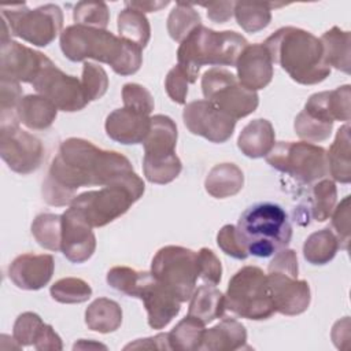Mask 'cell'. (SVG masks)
<instances>
[{"label":"cell","mask_w":351,"mask_h":351,"mask_svg":"<svg viewBox=\"0 0 351 351\" xmlns=\"http://www.w3.org/2000/svg\"><path fill=\"white\" fill-rule=\"evenodd\" d=\"M132 298L143 300L148 325L152 329H163L181 310V302L160 285L151 271H140V278Z\"/></svg>","instance_id":"15"},{"label":"cell","mask_w":351,"mask_h":351,"mask_svg":"<svg viewBox=\"0 0 351 351\" xmlns=\"http://www.w3.org/2000/svg\"><path fill=\"white\" fill-rule=\"evenodd\" d=\"M171 350L169 343V333H158L152 337L137 339L125 346V350Z\"/></svg>","instance_id":"52"},{"label":"cell","mask_w":351,"mask_h":351,"mask_svg":"<svg viewBox=\"0 0 351 351\" xmlns=\"http://www.w3.org/2000/svg\"><path fill=\"white\" fill-rule=\"evenodd\" d=\"M48 56L14 40L0 45V80L32 84Z\"/></svg>","instance_id":"16"},{"label":"cell","mask_w":351,"mask_h":351,"mask_svg":"<svg viewBox=\"0 0 351 351\" xmlns=\"http://www.w3.org/2000/svg\"><path fill=\"white\" fill-rule=\"evenodd\" d=\"M170 1H125L126 7L134 8L140 12H155L159 11L162 8H165L166 5H169Z\"/></svg>","instance_id":"54"},{"label":"cell","mask_w":351,"mask_h":351,"mask_svg":"<svg viewBox=\"0 0 351 351\" xmlns=\"http://www.w3.org/2000/svg\"><path fill=\"white\" fill-rule=\"evenodd\" d=\"M197 263L199 278H202L204 284L218 285L222 278V265L218 256L210 248L203 247L197 252Z\"/></svg>","instance_id":"46"},{"label":"cell","mask_w":351,"mask_h":351,"mask_svg":"<svg viewBox=\"0 0 351 351\" xmlns=\"http://www.w3.org/2000/svg\"><path fill=\"white\" fill-rule=\"evenodd\" d=\"M244 185V174L234 163H218L207 174L204 188L215 199L237 195Z\"/></svg>","instance_id":"26"},{"label":"cell","mask_w":351,"mask_h":351,"mask_svg":"<svg viewBox=\"0 0 351 351\" xmlns=\"http://www.w3.org/2000/svg\"><path fill=\"white\" fill-rule=\"evenodd\" d=\"M239 237L248 255L269 258L288 247L292 226L285 210L270 202L250 206L236 225Z\"/></svg>","instance_id":"5"},{"label":"cell","mask_w":351,"mask_h":351,"mask_svg":"<svg viewBox=\"0 0 351 351\" xmlns=\"http://www.w3.org/2000/svg\"><path fill=\"white\" fill-rule=\"evenodd\" d=\"M177 137V125L170 117L162 114L151 117L149 132L143 143V165H162L178 159L176 155Z\"/></svg>","instance_id":"19"},{"label":"cell","mask_w":351,"mask_h":351,"mask_svg":"<svg viewBox=\"0 0 351 351\" xmlns=\"http://www.w3.org/2000/svg\"><path fill=\"white\" fill-rule=\"evenodd\" d=\"M332 340L337 348H344L343 343L350 341V318L344 317L332 328Z\"/></svg>","instance_id":"53"},{"label":"cell","mask_w":351,"mask_h":351,"mask_svg":"<svg viewBox=\"0 0 351 351\" xmlns=\"http://www.w3.org/2000/svg\"><path fill=\"white\" fill-rule=\"evenodd\" d=\"M332 230L336 234L340 248L348 251L350 244V196H346L332 211Z\"/></svg>","instance_id":"45"},{"label":"cell","mask_w":351,"mask_h":351,"mask_svg":"<svg viewBox=\"0 0 351 351\" xmlns=\"http://www.w3.org/2000/svg\"><path fill=\"white\" fill-rule=\"evenodd\" d=\"M188 77L178 64L170 69L165 80V89L171 101L177 104H185L188 95Z\"/></svg>","instance_id":"48"},{"label":"cell","mask_w":351,"mask_h":351,"mask_svg":"<svg viewBox=\"0 0 351 351\" xmlns=\"http://www.w3.org/2000/svg\"><path fill=\"white\" fill-rule=\"evenodd\" d=\"M85 324L99 333L115 332L122 324V308L112 299L99 298L86 307Z\"/></svg>","instance_id":"30"},{"label":"cell","mask_w":351,"mask_h":351,"mask_svg":"<svg viewBox=\"0 0 351 351\" xmlns=\"http://www.w3.org/2000/svg\"><path fill=\"white\" fill-rule=\"evenodd\" d=\"M263 45L273 63L298 84L315 85L330 74L319 38L307 30L293 26L280 27L265 40Z\"/></svg>","instance_id":"3"},{"label":"cell","mask_w":351,"mask_h":351,"mask_svg":"<svg viewBox=\"0 0 351 351\" xmlns=\"http://www.w3.org/2000/svg\"><path fill=\"white\" fill-rule=\"evenodd\" d=\"M44 326V321L36 313L26 311L18 315L12 328V339L21 347L34 346L36 339Z\"/></svg>","instance_id":"43"},{"label":"cell","mask_w":351,"mask_h":351,"mask_svg":"<svg viewBox=\"0 0 351 351\" xmlns=\"http://www.w3.org/2000/svg\"><path fill=\"white\" fill-rule=\"evenodd\" d=\"M276 7H281V4L236 1L234 16L243 30L247 33H258L269 26L271 21V8Z\"/></svg>","instance_id":"34"},{"label":"cell","mask_w":351,"mask_h":351,"mask_svg":"<svg viewBox=\"0 0 351 351\" xmlns=\"http://www.w3.org/2000/svg\"><path fill=\"white\" fill-rule=\"evenodd\" d=\"M204 324L186 315L169 332V343L176 351H197L202 348Z\"/></svg>","instance_id":"35"},{"label":"cell","mask_w":351,"mask_h":351,"mask_svg":"<svg viewBox=\"0 0 351 351\" xmlns=\"http://www.w3.org/2000/svg\"><path fill=\"white\" fill-rule=\"evenodd\" d=\"M189 300L188 315L199 319L204 325L222 317L226 310L225 295L215 285H200L195 289Z\"/></svg>","instance_id":"27"},{"label":"cell","mask_w":351,"mask_h":351,"mask_svg":"<svg viewBox=\"0 0 351 351\" xmlns=\"http://www.w3.org/2000/svg\"><path fill=\"white\" fill-rule=\"evenodd\" d=\"M1 19L11 36L36 47L49 45L63 27V12L56 4H44L29 10L25 3L1 7Z\"/></svg>","instance_id":"9"},{"label":"cell","mask_w":351,"mask_h":351,"mask_svg":"<svg viewBox=\"0 0 351 351\" xmlns=\"http://www.w3.org/2000/svg\"><path fill=\"white\" fill-rule=\"evenodd\" d=\"M144 191V181L133 171L99 191L77 195L70 207L92 228H101L123 215L143 196Z\"/></svg>","instance_id":"6"},{"label":"cell","mask_w":351,"mask_h":351,"mask_svg":"<svg viewBox=\"0 0 351 351\" xmlns=\"http://www.w3.org/2000/svg\"><path fill=\"white\" fill-rule=\"evenodd\" d=\"M49 293L53 300L63 304L84 303L92 296L90 285L78 277L60 278L51 285Z\"/></svg>","instance_id":"38"},{"label":"cell","mask_w":351,"mask_h":351,"mask_svg":"<svg viewBox=\"0 0 351 351\" xmlns=\"http://www.w3.org/2000/svg\"><path fill=\"white\" fill-rule=\"evenodd\" d=\"M293 129L302 140L307 143H321L329 138L333 129V122L325 121L302 110L295 118Z\"/></svg>","instance_id":"39"},{"label":"cell","mask_w":351,"mask_h":351,"mask_svg":"<svg viewBox=\"0 0 351 351\" xmlns=\"http://www.w3.org/2000/svg\"><path fill=\"white\" fill-rule=\"evenodd\" d=\"M96 250V237L92 226L73 208L62 214V248L60 251L71 263L86 262Z\"/></svg>","instance_id":"18"},{"label":"cell","mask_w":351,"mask_h":351,"mask_svg":"<svg viewBox=\"0 0 351 351\" xmlns=\"http://www.w3.org/2000/svg\"><path fill=\"white\" fill-rule=\"evenodd\" d=\"M33 347L38 351H60L63 344L60 336L53 330V328L48 324H44Z\"/></svg>","instance_id":"50"},{"label":"cell","mask_w":351,"mask_h":351,"mask_svg":"<svg viewBox=\"0 0 351 351\" xmlns=\"http://www.w3.org/2000/svg\"><path fill=\"white\" fill-rule=\"evenodd\" d=\"M340 248L339 240L332 229L324 228L311 233L303 244L304 259L315 266L329 263Z\"/></svg>","instance_id":"31"},{"label":"cell","mask_w":351,"mask_h":351,"mask_svg":"<svg viewBox=\"0 0 351 351\" xmlns=\"http://www.w3.org/2000/svg\"><path fill=\"white\" fill-rule=\"evenodd\" d=\"M151 126V117L143 112L122 107L111 111L104 123L107 136L121 144L144 143Z\"/></svg>","instance_id":"22"},{"label":"cell","mask_w":351,"mask_h":351,"mask_svg":"<svg viewBox=\"0 0 351 351\" xmlns=\"http://www.w3.org/2000/svg\"><path fill=\"white\" fill-rule=\"evenodd\" d=\"M351 86L348 84L329 90V108L335 121H350Z\"/></svg>","instance_id":"49"},{"label":"cell","mask_w":351,"mask_h":351,"mask_svg":"<svg viewBox=\"0 0 351 351\" xmlns=\"http://www.w3.org/2000/svg\"><path fill=\"white\" fill-rule=\"evenodd\" d=\"M276 144V133L270 121L258 118L248 122L237 137V147L248 158L266 156Z\"/></svg>","instance_id":"23"},{"label":"cell","mask_w":351,"mask_h":351,"mask_svg":"<svg viewBox=\"0 0 351 351\" xmlns=\"http://www.w3.org/2000/svg\"><path fill=\"white\" fill-rule=\"evenodd\" d=\"M266 276L276 313L299 315L308 308L311 291L306 280H298L284 271H267Z\"/></svg>","instance_id":"17"},{"label":"cell","mask_w":351,"mask_h":351,"mask_svg":"<svg viewBox=\"0 0 351 351\" xmlns=\"http://www.w3.org/2000/svg\"><path fill=\"white\" fill-rule=\"evenodd\" d=\"M225 307L237 317L254 321L267 319L276 313L267 276L261 267L244 266L233 274L225 293Z\"/></svg>","instance_id":"7"},{"label":"cell","mask_w":351,"mask_h":351,"mask_svg":"<svg viewBox=\"0 0 351 351\" xmlns=\"http://www.w3.org/2000/svg\"><path fill=\"white\" fill-rule=\"evenodd\" d=\"M151 274L181 303L186 302L199 278L197 252L181 245L162 247L152 258Z\"/></svg>","instance_id":"10"},{"label":"cell","mask_w":351,"mask_h":351,"mask_svg":"<svg viewBox=\"0 0 351 351\" xmlns=\"http://www.w3.org/2000/svg\"><path fill=\"white\" fill-rule=\"evenodd\" d=\"M237 80L250 90L266 88L273 78V60L263 44H248L236 62Z\"/></svg>","instance_id":"21"},{"label":"cell","mask_w":351,"mask_h":351,"mask_svg":"<svg viewBox=\"0 0 351 351\" xmlns=\"http://www.w3.org/2000/svg\"><path fill=\"white\" fill-rule=\"evenodd\" d=\"M245 343L247 330L244 325L234 318H223L213 328L204 329L200 350L234 351L244 348Z\"/></svg>","instance_id":"24"},{"label":"cell","mask_w":351,"mask_h":351,"mask_svg":"<svg viewBox=\"0 0 351 351\" xmlns=\"http://www.w3.org/2000/svg\"><path fill=\"white\" fill-rule=\"evenodd\" d=\"M236 1H211L202 4L207 10V16L215 23L228 22L234 14Z\"/></svg>","instance_id":"51"},{"label":"cell","mask_w":351,"mask_h":351,"mask_svg":"<svg viewBox=\"0 0 351 351\" xmlns=\"http://www.w3.org/2000/svg\"><path fill=\"white\" fill-rule=\"evenodd\" d=\"M90 350V348H103V350H107V347L104 344H100V343H96V341H92V340H85V339H81L78 340L74 346H73V350Z\"/></svg>","instance_id":"55"},{"label":"cell","mask_w":351,"mask_h":351,"mask_svg":"<svg viewBox=\"0 0 351 351\" xmlns=\"http://www.w3.org/2000/svg\"><path fill=\"white\" fill-rule=\"evenodd\" d=\"M324 60L330 67H335L346 74H350L351 69V34L347 30H341L333 26L325 32L321 38Z\"/></svg>","instance_id":"28"},{"label":"cell","mask_w":351,"mask_h":351,"mask_svg":"<svg viewBox=\"0 0 351 351\" xmlns=\"http://www.w3.org/2000/svg\"><path fill=\"white\" fill-rule=\"evenodd\" d=\"M0 155L5 165L18 174L26 176L36 171L44 158L41 141L19 123L0 126Z\"/></svg>","instance_id":"13"},{"label":"cell","mask_w":351,"mask_h":351,"mask_svg":"<svg viewBox=\"0 0 351 351\" xmlns=\"http://www.w3.org/2000/svg\"><path fill=\"white\" fill-rule=\"evenodd\" d=\"M81 84L88 101L99 100L106 95L108 89V75L106 70L99 64L85 62L82 67Z\"/></svg>","instance_id":"42"},{"label":"cell","mask_w":351,"mask_h":351,"mask_svg":"<svg viewBox=\"0 0 351 351\" xmlns=\"http://www.w3.org/2000/svg\"><path fill=\"white\" fill-rule=\"evenodd\" d=\"M182 119L192 134L202 136L215 144L228 141L232 137L237 122L206 99L188 103L184 107Z\"/></svg>","instance_id":"14"},{"label":"cell","mask_w":351,"mask_h":351,"mask_svg":"<svg viewBox=\"0 0 351 351\" xmlns=\"http://www.w3.org/2000/svg\"><path fill=\"white\" fill-rule=\"evenodd\" d=\"M32 85L38 95L47 97L58 110L64 112L80 111L89 103L81 81L77 77L63 73L49 58L43 64Z\"/></svg>","instance_id":"12"},{"label":"cell","mask_w":351,"mask_h":351,"mask_svg":"<svg viewBox=\"0 0 351 351\" xmlns=\"http://www.w3.org/2000/svg\"><path fill=\"white\" fill-rule=\"evenodd\" d=\"M133 173L130 160L117 152L96 147L93 143L70 137L62 141L43 181V199L55 207L70 206L77 189L106 186Z\"/></svg>","instance_id":"1"},{"label":"cell","mask_w":351,"mask_h":351,"mask_svg":"<svg viewBox=\"0 0 351 351\" xmlns=\"http://www.w3.org/2000/svg\"><path fill=\"white\" fill-rule=\"evenodd\" d=\"M217 244L222 250V252L234 259L243 261L248 256V252L241 243L234 225H225L219 229L217 234Z\"/></svg>","instance_id":"47"},{"label":"cell","mask_w":351,"mask_h":351,"mask_svg":"<svg viewBox=\"0 0 351 351\" xmlns=\"http://www.w3.org/2000/svg\"><path fill=\"white\" fill-rule=\"evenodd\" d=\"M202 92L206 100L234 121L252 114L259 104L258 93L222 67H211L202 75Z\"/></svg>","instance_id":"11"},{"label":"cell","mask_w":351,"mask_h":351,"mask_svg":"<svg viewBox=\"0 0 351 351\" xmlns=\"http://www.w3.org/2000/svg\"><path fill=\"white\" fill-rule=\"evenodd\" d=\"M247 45L248 41L233 30L215 32L200 25L180 43L177 64L193 84L202 66H236Z\"/></svg>","instance_id":"4"},{"label":"cell","mask_w":351,"mask_h":351,"mask_svg":"<svg viewBox=\"0 0 351 351\" xmlns=\"http://www.w3.org/2000/svg\"><path fill=\"white\" fill-rule=\"evenodd\" d=\"M56 106L38 93L23 96L16 110L19 123L32 130L48 129L56 119Z\"/></svg>","instance_id":"25"},{"label":"cell","mask_w":351,"mask_h":351,"mask_svg":"<svg viewBox=\"0 0 351 351\" xmlns=\"http://www.w3.org/2000/svg\"><path fill=\"white\" fill-rule=\"evenodd\" d=\"M73 19L75 25L106 30L110 22V10L103 1H80L74 5Z\"/></svg>","instance_id":"40"},{"label":"cell","mask_w":351,"mask_h":351,"mask_svg":"<svg viewBox=\"0 0 351 351\" xmlns=\"http://www.w3.org/2000/svg\"><path fill=\"white\" fill-rule=\"evenodd\" d=\"M60 49L71 62L93 59L111 66L119 75H132L143 64V49L108 30L82 25L67 26L60 33Z\"/></svg>","instance_id":"2"},{"label":"cell","mask_w":351,"mask_h":351,"mask_svg":"<svg viewBox=\"0 0 351 351\" xmlns=\"http://www.w3.org/2000/svg\"><path fill=\"white\" fill-rule=\"evenodd\" d=\"M32 234L40 247L48 251H60L62 248V215L43 213L32 222Z\"/></svg>","instance_id":"36"},{"label":"cell","mask_w":351,"mask_h":351,"mask_svg":"<svg viewBox=\"0 0 351 351\" xmlns=\"http://www.w3.org/2000/svg\"><path fill=\"white\" fill-rule=\"evenodd\" d=\"M122 101L123 107L143 112L145 115H149L155 107L151 92L145 86L136 82H128L123 85Z\"/></svg>","instance_id":"44"},{"label":"cell","mask_w":351,"mask_h":351,"mask_svg":"<svg viewBox=\"0 0 351 351\" xmlns=\"http://www.w3.org/2000/svg\"><path fill=\"white\" fill-rule=\"evenodd\" d=\"M337 202L336 184L332 180L322 178L311 185L307 197V218L311 217L317 222L326 221Z\"/></svg>","instance_id":"32"},{"label":"cell","mask_w":351,"mask_h":351,"mask_svg":"<svg viewBox=\"0 0 351 351\" xmlns=\"http://www.w3.org/2000/svg\"><path fill=\"white\" fill-rule=\"evenodd\" d=\"M119 37L144 49L151 38V26L147 16L130 7H125L117 18Z\"/></svg>","instance_id":"33"},{"label":"cell","mask_w":351,"mask_h":351,"mask_svg":"<svg viewBox=\"0 0 351 351\" xmlns=\"http://www.w3.org/2000/svg\"><path fill=\"white\" fill-rule=\"evenodd\" d=\"M22 100V88L19 82L1 80L0 82V126L19 123L16 110Z\"/></svg>","instance_id":"41"},{"label":"cell","mask_w":351,"mask_h":351,"mask_svg":"<svg viewBox=\"0 0 351 351\" xmlns=\"http://www.w3.org/2000/svg\"><path fill=\"white\" fill-rule=\"evenodd\" d=\"M53 270L55 262L52 255L22 254L11 262L8 267V277L19 289L37 291L51 281Z\"/></svg>","instance_id":"20"},{"label":"cell","mask_w":351,"mask_h":351,"mask_svg":"<svg viewBox=\"0 0 351 351\" xmlns=\"http://www.w3.org/2000/svg\"><path fill=\"white\" fill-rule=\"evenodd\" d=\"M200 25L202 19L199 12L188 3H176L167 16V33L177 43H182L186 36Z\"/></svg>","instance_id":"37"},{"label":"cell","mask_w":351,"mask_h":351,"mask_svg":"<svg viewBox=\"0 0 351 351\" xmlns=\"http://www.w3.org/2000/svg\"><path fill=\"white\" fill-rule=\"evenodd\" d=\"M266 162L300 185H311L328 176L326 149L307 141H278Z\"/></svg>","instance_id":"8"},{"label":"cell","mask_w":351,"mask_h":351,"mask_svg":"<svg viewBox=\"0 0 351 351\" xmlns=\"http://www.w3.org/2000/svg\"><path fill=\"white\" fill-rule=\"evenodd\" d=\"M350 125H343L335 137V141L326 151L328 174L341 184L351 181V147H350Z\"/></svg>","instance_id":"29"}]
</instances>
